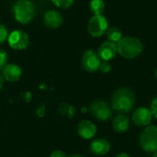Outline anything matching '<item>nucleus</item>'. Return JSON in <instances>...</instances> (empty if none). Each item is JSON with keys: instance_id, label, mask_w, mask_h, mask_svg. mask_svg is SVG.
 <instances>
[{"instance_id": "1", "label": "nucleus", "mask_w": 157, "mask_h": 157, "mask_svg": "<svg viewBox=\"0 0 157 157\" xmlns=\"http://www.w3.org/2000/svg\"><path fill=\"white\" fill-rule=\"evenodd\" d=\"M135 105V95L131 88L117 89L111 97V107L120 113H127Z\"/></svg>"}, {"instance_id": "2", "label": "nucleus", "mask_w": 157, "mask_h": 157, "mask_svg": "<svg viewBox=\"0 0 157 157\" xmlns=\"http://www.w3.org/2000/svg\"><path fill=\"white\" fill-rule=\"evenodd\" d=\"M118 53L125 59H134L144 51V44L138 38L125 36L117 43Z\"/></svg>"}, {"instance_id": "3", "label": "nucleus", "mask_w": 157, "mask_h": 157, "mask_svg": "<svg viewBox=\"0 0 157 157\" xmlns=\"http://www.w3.org/2000/svg\"><path fill=\"white\" fill-rule=\"evenodd\" d=\"M13 15L20 24L29 23L35 16L36 8L30 0H17L13 5Z\"/></svg>"}, {"instance_id": "4", "label": "nucleus", "mask_w": 157, "mask_h": 157, "mask_svg": "<svg viewBox=\"0 0 157 157\" xmlns=\"http://www.w3.org/2000/svg\"><path fill=\"white\" fill-rule=\"evenodd\" d=\"M141 148L147 153H155L157 151V127L147 126L141 133L139 138Z\"/></svg>"}, {"instance_id": "5", "label": "nucleus", "mask_w": 157, "mask_h": 157, "mask_svg": "<svg viewBox=\"0 0 157 157\" xmlns=\"http://www.w3.org/2000/svg\"><path fill=\"white\" fill-rule=\"evenodd\" d=\"M109 29V22L108 19L103 15L93 16L87 24V30L88 33L94 37L98 38L101 37Z\"/></svg>"}, {"instance_id": "6", "label": "nucleus", "mask_w": 157, "mask_h": 157, "mask_svg": "<svg viewBox=\"0 0 157 157\" xmlns=\"http://www.w3.org/2000/svg\"><path fill=\"white\" fill-rule=\"evenodd\" d=\"M90 112L92 116L99 121H108L112 116V110L109 105L104 100L98 99L90 105Z\"/></svg>"}, {"instance_id": "7", "label": "nucleus", "mask_w": 157, "mask_h": 157, "mask_svg": "<svg viewBox=\"0 0 157 157\" xmlns=\"http://www.w3.org/2000/svg\"><path fill=\"white\" fill-rule=\"evenodd\" d=\"M7 42L10 48L16 51H23L29 45V37L25 31L17 29L12 31L8 35Z\"/></svg>"}, {"instance_id": "8", "label": "nucleus", "mask_w": 157, "mask_h": 157, "mask_svg": "<svg viewBox=\"0 0 157 157\" xmlns=\"http://www.w3.org/2000/svg\"><path fill=\"white\" fill-rule=\"evenodd\" d=\"M101 59L93 50H86L82 56V66L89 73H94L99 69Z\"/></svg>"}, {"instance_id": "9", "label": "nucleus", "mask_w": 157, "mask_h": 157, "mask_svg": "<svg viewBox=\"0 0 157 157\" xmlns=\"http://www.w3.org/2000/svg\"><path fill=\"white\" fill-rule=\"evenodd\" d=\"M153 119V114L151 110L147 108H138L132 114L133 123L139 127L149 126Z\"/></svg>"}, {"instance_id": "10", "label": "nucleus", "mask_w": 157, "mask_h": 157, "mask_svg": "<svg viewBox=\"0 0 157 157\" xmlns=\"http://www.w3.org/2000/svg\"><path fill=\"white\" fill-rule=\"evenodd\" d=\"M98 54L99 58L105 62L112 60L118 54L117 43L109 41V40L103 42L98 50Z\"/></svg>"}, {"instance_id": "11", "label": "nucleus", "mask_w": 157, "mask_h": 157, "mask_svg": "<svg viewBox=\"0 0 157 157\" xmlns=\"http://www.w3.org/2000/svg\"><path fill=\"white\" fill-rule=\"evenodd\" d=\"M3 77L5 80L8 81V82H17L19 80L21 75H22V70L21 68L14 63H7L6 64L3 69Z\"/></svg>"}, {"instance_id": "12", "label": "nucleus", "mask_w": 157, "mask_h": 157, "mask_svg": "<svg viewBox=\"0 0 157 157\" xmlns=\"http://www.w3.org/2000/svg\"><path fill=\"white\" fill-rule=\"evenodd\" d=\"M77 132L81 138L85 140H89L96 135L97 127L90 121H83L77 126Z\"/></svg>"}, {"instance_id": "13", "label": "nucleus", "mask_w": 157, "mask_h": 157, "mask_svg": "<svg viewBox=\"0 0 157 157\" xmlns=\"http://www.w3.org/2000/svg\"><path fill=\"white\" fill-rule=\"evenodd\" d=\"M44 24L50 29H58L63 23V16L56 10H49L43 17Z\"/></svg>"}, {"instance_id": "14", "label": "nucleus", "mask_w": 157, "mask_h": 157, "mask_svg": "<svg viewBox=\"0 0 157 157\" xmlns=\"http://www.w3.org/2000/svg\"><path fill=\"white\" fill-rule=\"evenodd\" d=\"M110 150V144L109 141L103 138L97 139L90 144V151L95 155H105Z\"/></svg>"}, {"instance_id": "15", "label": "nucleus", "mask_w": 157, "mask_h": 157, "mask_svg": "<svg viewBox=\"0 0 157 157\" xmlns=\"http://www.w3.org/2000/svg\"><path fill=\"white\" fill-rule=\"evenodd\" d=\"M112 127L116 132H119V133L125 132L130 127L129 118L124 114L117 115L112 121Z\"/></svg>"}, {"instance_id": "16", "label": "nucleus", "mask_w": 157, "mask_h": 157, "mask_svg": "<svg viewBox=\"0 0 157 157\" xmlns=\"http://www.w3.org/2000/svg\"><path fill=\"white\" fill-rule=\"evenodd\" d=\"M106 35L109 41H112L115 43H118L123 37L122 31L117 27H111L108 29V30L106 31Z\"/></svg>"}, {"instance_id": "17", "label": "nucleus", "mask_w": 157, "mask_h": 157, "mask_svg": "<svg viewBox=\"0 0 157 157\" xmlns=\"http://www.w3.org/2000/svg\"><path fill=\"white\" fill-rule=\"evenodd\" d=\"M89 8L94 16L102 15L105 10V3L103 0H91L89 3Z\"/></svg>"}, {"instance_id": "18", "label": "nucleus", "mask_w": 157, "mask_h": 157, "mask_svg": "<svg viewBox=\"0 0 157 157\" xmlns=\"http://www.w3.org/2000/svg\"><path fill=\"white\" fill-rule=\"evenodd\" d=\"M58 110H59V112H60L63 116H64V117H66V118H68V119H72V118L75 116V108H74L72 105H70V104H68V103H65V102L62 103V104L59 106Z\"/></svg>"}, {"instance_id": "19", "label": "nucleus", "mask_w": 157, "mask_h": 157, "mask_svg": "<svg viewBox=\"0 0 157 157\" xmlns=\"http://www.w3.org/2000/svg\"><path fill=\"white\" fill-rule=\"evenodd\" d=\"M52 2L60 8H69L74 4L75 0H52Z\"/></svg>"}, {"instance_id": "20", "label": "nucleus", "mask_w": 157, "mask_h": 157, "mask_svg": "<svg viewBox=\"0 0 157 157\" xmlns=\"http://www.w3.org/2000/svg\"><path fill=\"white\" fill-rule=\"evenodd\" d=\"M8 35L9 34L6 26H4L3 24H0V45L3 44L7 40Z\"/></svg>"}, {"instance_id": "21", "label": "nucleus", "mask_w": 157, "mask_h": 157, "mask_svg": "<svg viewBox=\"0 0 157 157\" xmlns=\"http://www.w3.org/2000/svg\"><path fill=\"white\" fill-rule=\"evenodd\" d=\"M6 61H7V53L3 48H0V70L3 69V67L6 64Z\"/></svg>"}, {"instance_id": "22", "label": "nucleus", "mask_w": 157, "mask_h": 157, "mask_svg": "<svg viewBox=\"0 0 157 157\" xmlns=\"http://www.w3.org/2000/svg\"><path fill=\"white\" fill-rule=\"evenodd\" d=\"M102 73L104 74H107V73H109L111 71V65L108 63V62H101L100 63V66H99V69Z\"/></svg>"}, {"instance_id": "23", "label": "nucleus", "mask_w": 157, "mask_h": 157, "mask_svg": "<svg viewBox=\"0 0 157 157\" xmlns=\"http://www.w3.org/2000/svg\"><path fill=\"white\" fill-rule=\"evenodd\" d=\"M153 116H155V118L157 119V97L153 99V101L151 102V109H150Z\"/></svg>"}, {"instance_id": "24", "label": "nucleus", "mask_w": 157, "mask_h": 157, "mask_svg": "<svg viewBox=\"0 0 157 157\" xmlns=\"http://www.w3.org/2000/svg\"><path fill=\"white\" fill-rule=\"evenodd\" d=\"M45 112H46V108H45V105L41 104L37 109H36V114L38 117L40 118H42L45 116Z\"/></svg>"}, {"instance_id": "25", "label": "nucleus", "mask_w": 157, "mask_h": 157, "mask_svg": "<svg viewBox=\"0 0 157 157\" xmlns=\"http://www.w3.org/2000/svg\"><path fill=\"white\" fill-rule=\"evenodd\" d=\"M50 157H66L65 154L61 150H54L50 155Z\"/></svg>"}, {"instance_id": "26", "label": "nucleus", "mask_w": 157, "mask_h": 157, "mask_svg": "<svg viewBox=\"0 0 157 157\" xmlns=\"http://www.w3.org/2000/svg\"><path fill=\"white\" fill-rule=\"evenodd\" d=\"M3 86H4V77L0 75V91L2 90Z\"/></svg>"}, {"instance_id": "27", "label": "nucleus", "mask_w": 157, "mask_h": 157, "mask_svg": "<svg viewBox=\"0 0 157 157\" xmlns=\"http://www.w3.org/2000/svg\"><path fill=\"white\" fill-rule=\"evenodd\" d=\"M117 157H131V156H130L129 155H127V154H124V153H123V154H120V155H119Z\"/></svg>"}, {"instance_id": "28", "label": "nucleus", "mask_w": 157, "mask_h": 157, "mask_svg": "<svg viewBox=\"0 0 157 157\" xmlns=\"http://www.w3.org/2000/svg\"><path fill=\"white\" fill-rule=\"evenodd\" d=\"M69 157H85L83 156V155H71V156Z\"/></svg>"}, {"instance_id": "29", "label": "nucleus", "mask_w": 157, "mask_h": 157, "mask_svg": "<svg viewBox=\"0 0 157 157\" xmlns=\"http://www.w3.org/2000/svg\"><path fill=\"white\" fill-rule=\"evenodd\" d=\"M153 157H157V151H155V152L154 153V155H153Z\"/></svg>"}, {"instance_id": "30", "label": "nucleus", "mask_w": 157, "mask_h": 157, "mask_svg": "<svg viewBox=\"0 0 157 157\" xmlns=\"http://www.w3.org/2000/svg\"><path fill=\"white\" fill-rule=\"evenodd\" d=\"M155 78L157 79V68H156V70H155Z\"/></svg>"}]
</instances>
